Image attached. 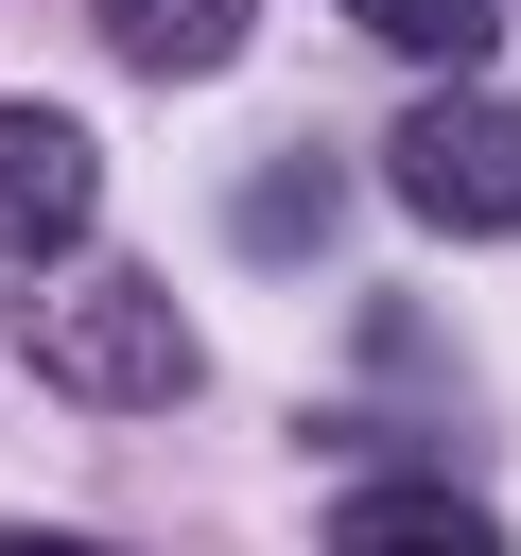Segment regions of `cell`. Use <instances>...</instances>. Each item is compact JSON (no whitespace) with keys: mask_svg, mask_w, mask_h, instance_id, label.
<instances>
[{"mask_svg":"<svg viewBox=\"0 0 521 556\" xmlns=\"http://www.w3.org/2000/svg\"><path fill=\"white\" fill-rule=\"evenodd\" d=\"M104 52H122V70H156V87H191V70H226V52H243V0H104Z\"/></svg>","mask_w":521,"mask_h":556,"instance_id":"5","label":"cell"},{"mask_svg":"<svg viewBox=\"0 0 521 556\" xmlns=\"http://www.w3.org/2000/svg\"><path fill=\"white\" fill-rule=\"evenodd\" d=\"M347 17H365V35H382V52H417V70H434V87H452V70H469V52H486V35H504V0H347Z\"/></svg>","mask_w":521,"mask_h":556,"instance_id":"7","label":"cell"},{"mask_svg":"<svg viewBox=\"0 0 521 556\" xmlns=\"http://www.w3.org/2000/svg\"><path fill=\"white\" fill-rule=\"evenodd\" d=\"M104 226V139L69 104H0V261H87Z\"/></svg>","mask_w":521,"mask_h":556,"instance_id":"3","label":"cell"},{"mask_svg":"<svg viewBox=\"0 0 521 556\" xmlns=\"http://www.w3.org/2000/svg\"><path fill=\"white\" fill-rule=\"evenodd\" d=\"M0 556H104V539H69V521H0Z\"/></svg>","mask_w":521,"mask_h":556,"instance_id":"8","label":"cell"},{"mask_svg":"<svg viewBox=\"0 0 521 556\" xmlns=\"http://www.w3.org/2000/svg\"><path fill=\"white\" fill-rule=\"evenodd\" d=\"M382 191L452 243H504L521 226V104H469V87H417V122L382 139Z\"/></svg>","mask_w":521,"mask_h":556,"instance_id":"2","label":"cell"},{"mask_svg":"<svg viewBox=\"0 0 521 556\" xmlns=\"http://www.w3.org/2000/svg\"><path fill=\"white\" fill-rule=\"evenodd\" d=\"M330 556H504V521L469 486H434V469H365L330 504Z\"/></svg>","mask_w":521,"mask_h":556,"instance_id":"4","label":"cell"},{"mask_svg":"<svg viewBox=\"0 0 521 556\" xmlns=\"http://www.w3.org/2000/svg\"><path fill=\"white\" fill-rule=\"evenodd\" d=\"M0 330H17V365H35L52 400H87V417H156V400L208 382V348H191V313H174L156 278H87V261H69V278H35Z\"/></svg>","mask_w":521,"mask_h":556,"instance_id":"1","label":"cell"},{"mask_svg":"<svg viewBox=\"0 0 521 556\" xmlns=\"http://www.w3.org/2000/svg\"><path fill=\"white\" fill-rule=\"evenodd\" d=\"M226 226H243L260 261H313V243H330V174H313V156H278V174H243V191H226Z\"/></svg>","mask_w":521,"mask_h":556,"instance_id":"6","label":"cell"}]
</instances>
